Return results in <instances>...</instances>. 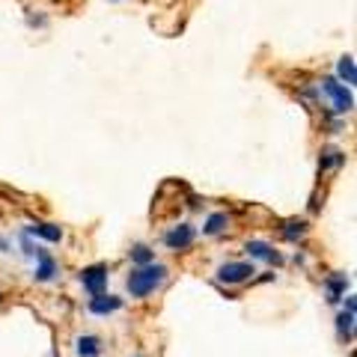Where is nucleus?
<instances>
[{
    "instance_id": "nucleus-5",
    "label": "nucleus",
    "mask_w": 357,
    "mask_h": 357,
    "mask_svg": "<svg viewBox=\"0 0 357 357\" xmlns=\"http://www.w3.org/2000/svg\"><path fill=\"white\" fill-rule=\"evenodd\" d=\"M194 236H197V229L191 227V223H178V227H173L164 236V244L170 250H185V248H191L194 244Z\"/></svg>"
},
{
    "instance_id": "nucleus-3",
    "label": "nucleus",
    "mask_w": 357,
    "mask_h": 357,
    "mask_svg": "<svg viewBox=\"0 0 357 357\" xmlns=\"http://www.w3.org/2000/svg\"><path fill=\"white\" fill-rule=\"evenodd\" d=\"M253 274H256V271H253L250 262H223V265L218 268V280H220V283H229V286L250 280Z\"/></svg>"
},
{
    "instance_id": "nucleus-7",
    "label": "nucleus",
    "mask_w": 357,
    "mask_h": 357,
    "mask_svg": "<svg viewBox=\"0 0 357 357\" xmlns=\"http://www.w3.org/2000/svg\"><path fill=\"white\" fill-rule=\"evenodd\" d=\"M248 250L250 256H256V259H265V262H280V253H277L271 244H265V241H248Z\"/></svg>"
},
{
    "instance_id": "nucleus-10",
    "label": "nucleus",
    "mask_w": 357,
    "mask_h": 357,
    "mask_svg": "<svg viewBox=\"0 0 357 357\" xmlns=\"http://www.w3.org/2000/svg\"><path fill=\"white\" fill-rule=\"evenodd\" d=\"M98 351H102L98 337H77V354L81 357H98Z\"/></svg>"
},
{
    "instance_id": "nucleus-11",
    "label": "nucleus",
    "mask_w": 357,
    "mask_h": 357,
    "mask_svg": "<svg viewBox=\"0 0 357 357\" xmlns=\"http://www.w3.org/2000/svg\"><path fill=\"white\" fill-rule=\"evenodd\" d=\"M229 227V218H227V211H218V215H211L208 220H206V236H218V232H223Z\"/></svg>"
},
{
    "instance_id": "nucleus-8",
    "label": "nucleus",
    "mask_w": 357,
    "mask_h": 357,
    "mask_svg": "<svg viewBox=\"0 0 357 357\" xmlns=\"http://www.w3.org/2000/svg\"><path fill=\"white\" fill-rule=\"evenodd\" d=\"M27 232H30V236L45 238V241H60L63 238V229L57 227V223H33Z\"/></svg>"
},
{
    "instance_id": "nucleus-4",
    "label": "nucleus",
    "mask_w": 357,
    "mask_h": 357,
    "mask_svg": "<svg viewBox=\"0 0 357 357\" xmlns=\"http://www.w3.org/2000/svg\"><path fill=\"white\" fill-rule=\"evenodd\" d=\"M81 283L89 295H102L107 283V265H89L81 271Z\"/></svg>"
},
{
    "instance_id": "nucleus-14",
    "label": "nucleus",
    "mask_w": 357,
    "mask_h": 357,
    "mask_svg": "<svg viewBox=\"0 0 357 357\" xmlns=\"http://www.w3.org/2000/svg\"><path fill=\"white\" fill-rule=\"evenodd\" d=\"M307 232V223L304 220H289L286 227H283V238H289V241H295V238H301Z\"/></svg>"
},
{
    "instance_id": "nucleus-13",
    "label": "nucleus",
    "mask_w": 357,
    "mask_h": 357,
    "mask_svg": "<svg viewBox=\"0 0 357 357\" xmlns=\"http://www.w3.org/2000/svg\"><path fill=\"white\" fill-rule=\"evenodd\" d=\"M342 292H345V277H331V280H328V301H331V304H337V301L342 298Z\"/></svg>"
},
{
    "instance_id": "nucleus-2",
    "label": "nucleus",
    "mask_w": 357,
    "mask_h": 357,
    "mask_svg": "<svg viewBox=\"0 0 357 357\" xmlns=\"http://www.w3.org/2000/svg\"><path fill=\"white\" fill-rule=\"evenodd\" d=\"M321 89H325V93L331 96L333 110H337V114H349V110L354 107L351 93H349V89H345L340 81H333V77H325V81H321Z\"/></svg>"
},
{
    "instance_id": "nucleus-6",
    "label": "nucleus",
    "mask_w": 357,
    "mask_h": 357,
    "mask_svg": "<svg viewBox=\"0 0 357 357\" xmlns=\"http://www.w3.org/2000/svg\"><path fill=\"white\" fill-rule=\"evenodd\" d=\"M122 307V298H116V295H93L89 298V312L93 316H110V312H116Z\"/></svg>"
},
{
    "instance_id": "nucleus-17",
    "label": "nucleus",
    "mask_w": 357,
    "mask_h": 357,
    "mask_svg": "<svg viewBox=\"0 0 357 357\" xmlns=\"http://www.w3.org/2000/svg\"><path fill=\"white\" fill-rule=\"evenodd\" d=\"M337 321H340V333H342V337H351V321H354L351 312H342Z\"/></svg>"
},
{
    "instance_id": "nucleus-16",
    "label": "nucleus",
    "mask_w": 357,
    "mask_h": 357,
    "mask_svg": "<svg viewBox=\"0 0 357 357\" xmlns=\"http://www.w3.org/2000/svg\"><path fill=\"white\" fill-rule=\"evenodd\" d=\"M345 161V155L340 149H325L321 152V167H340Z\"/></svg>"
},
{
    "instance_id": "nucleus-9",
    "label": "nucleus",
    "mask_w": 357,
    "mask_h": 357,
    "mask_svg": "<svg viewBox=\"0 0 357 357\" xmlns=\"http://www.w3.org/2000/svg\"><path fill=\"white\" fill-rule=\"evenodd\" d=\"M36 259H39V268H36V280H51L54 271H57V265H54V259L45 250H36Z\"/></svg>"
},
{
    "instance_id": "nucleus-18",
    "label": "nucleus",
    "mask_w": 357,
    "mask_h": 357,
    "mask_svg": "<svg viewBox=\"0 0 357 357\" xmlns=\"http://www.w3.org/2000/svg\"><path fill=\"white\" fill-rule=\"evenodd\" d=\"M0 298H3V295H0Z\"/></svg>"
},
{
    "instance_id": "nucleus-15",
    "label": "nucleus",
    "mask_w": 357,
    "mask_h": 357,
    "mask_svg": "<svg viewBox=\"0 0 357 357\" xmlns=\"http://www.w3.org/2000/svg\"><path fill=\"white\" fill-rule=\"evenodd\" d=\"M340 77L345 84H354L357 81V72H354V60L351 57H342L340 60Z\"/></svg>"
},
{
    "instance_id": "nucleus-12",
    "label": "nucleus",
    "mask_w": 357,
    "mask_h": 357,
    "mask_svg": "<svg viewBox=\"0 0 357 357\" xmlns=\"http://www.w3.org/2000/svg\"><path fill=\"white\" fill-rule=\"evenodd\" d=\"M131 262L134 265H149V262H155V253L146 248V244H137V248H131Z\"/></svg>"
},
{
    "instance_id": "nucleus-1",
    "label": "nucleus",
    "mask_w": 357,
    "mask_h": 357,
    "mask_svg": "<svg viewBox=\"0 0 357 357\" xmlns=\"http://www.w3.org/2000/svg\"><path fill=\"white\" fill-rule=\"evenodd\" d=\"M164 280H167V268H164V265H155V262H149V265L134 268V271L128 274L126 286H128L131 298H146V295H152L155 289H158Z\"/></svg>"
}]
</instances>
